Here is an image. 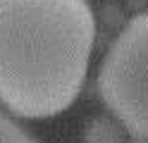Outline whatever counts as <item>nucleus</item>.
I'll return each mask as SVG.
<instances>
[{"mask_svg": "<svg viewBox=\"0 0 148 143\" xmlns=\"http://www.w3.org/2000/svg\"><path fill=\"white\" fill-rule=\"evenodd\" d=\"M0 143H36L24 127H19L7 112L0 110Z\"/></svg>", "mask_w": 148, "mask_h": 143, "instance_id": "obj_4", "label": "nucleus"}, {"mask_svg": "<svg viewBox=\"0 0 148 143\" xmlns=\"http://www.w3.org/2000/svg\"><path fill=\"white\" fill-rule=\"evenodd\" d=\"M98 93L129 136L148 141V12L132 17L108 48Z\"/></svg>", "mask_w": 148, "mask_h": 143, "instance_id": "obj_2", "label": "nucleus"}, {"mask_svg": "<svg viewBox=\"0 0 148 143\" xmlns=\"http://www.w3.org/2000/svg\"><path fill=\"white\" fill-rule=\"evenodd\" d=\"M93 43L86 0H0V103L24 119L64 112L81 93Z\"/></svg>", "mask_w": 148, "mask_h": 143, "instance_id": "obj_1", "label": "nucleus"}, {"mask_svg": "<svg viewBox=\"0 0 148 143\" xmlns=\"http://www.w3.org/2000/svg\"><path fill=\"white\" fill-rule=\"evenodd\" d=\"M84 138H86V143H119V131L115 127V122L98 117L86 127Z\"/></svg>", "mask_w": 148, "mask_h": 143, "instance_id": "obj_3", "label": "nucleus"}, {"mask_svg": "<svg viewBox=\"0 0 148 143\" xmlns=\"http://www.w3.org/2000/svg\"><path fill=\"white\" fill-rule=\"evenodd\" d=\"M136 143H148V141H136Z\"/></svg>", "mask_w": 148, "mask_h": 143, "instance_id": "obj_5", "label": "nucleus"}]
</instances>
